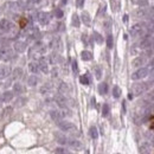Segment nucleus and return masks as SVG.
Returning a JSON list of instances; mask_svg holds the SVG:
<instances>
[{
    "label": "nucleus",
    "instance_id": "9d476101",
    "mask_svg": "<svg viewBox=\"0 0 154 154\" xmlns=\"http://www.w3.org/2000/svg\"><path fill=\"white\" fill-rule=\"evenodd\" d=\"M55 101H56V103H57L61 108H67V102H68V100L65 99V96H64L63 94L56 95V96H55Z\"/></svg>",
    "mask_w": 154,
    "mask_h": 154
},
{
    "label": "nucleus",
    "instance_id": "7c9ffc66",
    "mask_svg": "<svg viewBox=\"0 0 154 154\" xmlns=\"http://www.w3.org/2000/svg\"><path fill=\"white\" fill-rule=\"evenodd\" d=\"M52 89V87H51V84L50 83H46V84H44L42 88H40V93L42 94H46V93H49Z\"/></svg>",
    "mask_w": 154,
    "mask_h": 154
},
{
    "label": "nucleus",
    "instance_id": "1a4fd4ad",
    "mask_svg": "<svg viewBox=\"0 0 154 154\" xmlns=\"http://www.w3.org/2000/svg\"><path fill=\"white\" fill-rule=\"evenodd\" d=\"M26 47H27V43L26 42H21V40H17V42H14V44H13L14 51L18 52V53L25 52Z\"/></svg>",
    "mask_w": 154,
    "mask_h": 154
},
{
    "label": "nucleus",
    "instance_id": "c85d7f7f",
    "mask_svg": "<svg viewBox=\"0 0 154 154\" xmlns=\"http://www.w3.org/2000/svg\"><path fill=\"white\" fill-rule=\"evenodd\" d=\"M58 90H59V94H67L69 91V87L67 85V83L62 82L59 84V87H58Z\"/></svg>",
    "mask_w": 154,
    "mask_h": 154
},
{
    "label": "nucleus",
    "instance_id": "2eb2a0df",
    "mask_svg": "<svg viewBox=\"0 0 154 154\" xmlns=\"http://www.w3.org/2000/svg\"><path fill=\"white\" fill-rule=\"evenodd\" d=\"M11 75V69L6 65H0V79H4Z\"/></svg>",
    "mask_w": 154,
    "mask_h": 154
},
{
    "label": "nucleus",
    "instance_id": "de8ad7c7",
    "mask_svg": "<svg viewBox=\"0 0 154 154\" xmlns=\"http://www.w3.org/2000/svg\"><path fill=\"white\" fill-rule=\"evenodd\" d=\"M87 39H88V36H87V35H83V36H82V40H83V43H84L85 45H88V40H87Z\"/></svg>",
    "mask_w": 154,
    "mask_h": 154
},
{
    "label": "nucleus",
    "instance_id": "6ab92c4d",
    "mask_svg": "<svg viewBox=\"0 0 154 154\" xmlns=\"http://www.w3.org/2000/svg\"><path fill=\"white\" fill-rule=\"evenodd\" d=\"M38 82H39V78L33 74V75H31L29 78H27V84L30 85V87H36L37 84H38Z\"/></svg>",
    "mask_w": 154,
    "mask_h": 154
},
{
    "label": "nucleus",
    "instance_id": "20e7f679",
    "mask_svg": "<svg viewBox=\"0 0 154 154\" xmlns=\"http://www.w3.org/2000/svg\"><path fill=\"white\" fill-rule=\"evenodd\" d=\"M57 126L59 127V129L62 132H69V133H74V132H78L77 131V127L74 125L69 122V121H59V122L57 123Z\"/></svg>",
    "mask_w": 154,
    "mask_h": 154
},
{
    "label": "nucleus",
    "instance_id": "f257e3e1",
    "mask_svg": "<svg viewBox=\"0 0 154 154\" xmlns=\"http://www.w3.org/2000/svg\"><path fill=\"white\" fill-rule=\"evenodd\" d=\"M147 32V29H146L145 23H139V24H134V25L129 29V35L133 38H136L139 36H142L143 33Z\"/></svg>",
    "mask_w": 154,
    "mask_h": 154
},
{
    "label": "nucleus",
    "instance_id": "3c124183",
    "mask_svg": "<svg viewBox=\"0 0 154 154\" xmlns=\"http://www.w3.org/2000/svg\"><path fill=\"white\" fill-rule=\"evenodd\" d=\"M65 4H67V0H61V5H62V6H64Z\"/></svg>",
    "mask_w": 154,
    "mask_h": 154
},
{
    "label": "nucleus",
    "instance_id": "58836bf2",
    "mask_svg": "<svg viewBox=\"0 0 154 154\" xmlns=\"http://www.w3.org/2000/svg\"><path fill=\"white\" fill-rule=\"evenodd\" d=\"M113 44H114L113 36L111 35H108V37H107V46H108V49H111L113 47Z\"/></svg>",
    "mask_w": 154,
    "mask_h": 154
},
{
    "label": "nucleus",
    "instance_id": "6e6552de",
    "mask_svg": "<svg viewBox=\"0 0 154 154\" xmlns=\"http://www.w3.org/2000/svg\"><path fill=\"white\" fill-rule=\"evenodd\" d=\"M55 139H56V141H57L59 145L67 146V145H68L69 137H68L65 134H63L62 132H55Z\"/></svg>",
    "mask_w": 154,
    "mask_h": 154
},
{
    "label": "nucleus",
    "instance_id": "cd10ccee",
    "mask_svg": "<svg viewBox=\"0 0 154 154\" xmlns=\"http://www.w3.org/2000/svg\"><path fill=\"white\" fill-rule=\"evenodd\" d=\"M89 134H90V136L93 137V139H97V137H99V132H97V128L95 126L90 127V129H89Z\"/></svg>",
    "mask_w": 154,
    "mask_h": 154
},
{
    "label": "nucleus",
    "instance_id": "4be33fe9",
    "mask_svg": "<svg viewBox=\"0 0 154 154\" xmlns=\"http://www.w3.org/2000/svg\"><path fill=\"white\" fill-rule=\"evenodd\" d=\"M29 70L32 72V74H38V72H39L38 63H36V62H31V63L29 64Z\"/></svg>",
    "mask_w": 154,
    "mask_h": 154
},
{
    "label": "nucleus",
    "instance_id": "412c9836",
    "mask_svg": "<svg viewBox=\"0 0 154 154\" xmlns=\"http://www.w3.org/2000/svg\"><path fill=\"white\" fill-rule=\"evenodd\" d=\"M23 74H24V71H23L21 68H15V69L13 70V72H12L13 79H19V78H21Z\"/></svg>",
    "mask_w": 154,
    "mask_h": 154
},
{
    "label": "nucleus",
    "instance_id": "dca6fc26",
    "mask_svg": "<svg viewBox=\"0 0 154 154\" xmlns=\"http://www.w3.org/2000/svg\"><path fill=\"white\" fill-rule=\"evenodd\" d=\"M50 116H51V119L55 121L56 123H58L59 121H62V120H63V115H62V113H61V111H58V110H51V111H50Z\"/></svg>",
    "mask_w": 154,
    "mask_h": 154
},
{
    "label": "nucleus",
    "instance_id": "c9c22d12",
    "mask_svg": "<svg viewBox=\"0 0 154 154\" xmlns=\"http://www.w3.org/2000/svg\"><path fill=\"white\" fill-rule=\"evenodd\" d=\"M53 14H55V17H56V18L61 19V18H63V15H64V12H63L61 9H55V11H53Z\"/></svg>",
    "mask_w": 154,
    "mask_h": 154
},
{
    "label": "nucleus",
    "instance_id": "a18cd8bd",
    "mask_svg": "<svg viewBox=\"0 0 154 154\" xmlns=\"http://www.w3.org/2000/svg\"><path fill=\"white\" fill-rule=\"evenodd\" d=\"M51 74H52V77H57V76H58V70H57V68H53L52 71H51Z\"/></svg>",
    "mask_w": 154,
    "mask_h": 154
},
{
    "label": "nucleus",
    "instance_id": "a211bd4d",
    "mask_svg": "<svg viewBox=\"0 0 154 154\" xmlns=\"http://www.w3.org/2000/svg\"><path fill=\"white\" fill-rule=\"evenodd\" d=\"M50 46L53 49V50H56V51L61 50V49H62V43H61V39H59V38H56V39H53L52 42L50 43Z\"/></svg>",
    "mask_w": 154,
    "mask_h": 154
},
{
    "label": "nucleus",
    "instance_id": "49530a36",
    "mask_svg": "<svg viewBox=\"0 0 154 154\" xmlns=\"http://www.w3.org/2000/svg\"><path fill=\"white\" fill-rule=\"evenodd\" d=\"M17 103H18V104H15V106H17V107H20V106H23V104L25 103V99H19Z\"/></svg>",
    "mask_w": 154,
    "mask_h": 154
},
{
    "label": "nucleus",
    "instance_id": "c756f323",
    "mask_svg": "<svg viewBox=\"0 0 154 154\" xmlns=\"http://www.w3.org/2000/svg\"><path fill=\"white\" fill-rule=\"evenodd\" d=\"M132 3L135 4V5H139L141 7L148 6V0H132Z\"/></svg>",
    "mask_w": 154,
    "mask_h": 154
},
{
    "label": "nucleus",
    "instance_id": "0eeeda50",
    "mask_svg": "<svg viewBox=\"0 0 154 154\" xmlns=\"http://www.w3.org/2000/svg\"><path fill=\"white\" fill-rule=\"evenodd\" d=\"M69 147L71 149H74V151H82L83 149V145L81 141L76 140V139H71V137H69V140H68V145Z\"/></svg>",
    "mask_w": 154,
    "mask_h": 154
},
{
    "label": "nucleus",
    "instance_id": "2f4dec72",
    "mask_svg": "<svg viewBox=\"0 0 154 154\" xmlns=\"http://www.w3.org/2000/svg\"><path fill=\"white\" fill-rule=\"evenodd\" d=\"M79 82H81V84L88 85L89 83H90V81H89V76L88 75H82L79 77Z\"/></svg>",
    "mask_w": 154,
    "mask_h": 154
},
{
    "label": "nucleus",
    "instance_id": "393cba45",
    "mask_svg": "<svg viewBox=\"0 0 154 154\" xmlns=\"http://www.w3.org/2000/svg\"><path fill=\"white\" fill-rule=\"evenodd\" d=\"M71 24H72V26L79 27V25H81V20H79L78 14L74 13V15H72V18H71Z\"/></svg>",
    "mask_w": 154,
    "mask_h": 154
},
{
    "label": "nucleus",
    "instance_id": "ea45409f",
    "mask_svg": "<svg viewBox=\"0 0 154 154\" xmlns=\"http://www.w3.org/2000/svg\"><path fill=\"white\" fill-rule=\"evenodd\" d=\"M148 149H149V145L148 143H143L141 146V153L142 154H148Z\"/></svg>",
    "mask_w": 154,
    "mask_h": 154
},
{
    "label": "nucleus",
    "instance_id": "09e8293b",
    "mask_svg": "<svg viewBox=\"0 0 154 154\" xmlns=\"http://www.w3.org/2000/svg\"><path fill=\"white\" fill-rule=\"evenodd\" d=\"M58 30H59V31H63V30H64V25H63L62 23H58Z\"/></svg>",
    "mask_w": 154,
    "mask_h": 154
},
{
    "label": "nucleus",
    "instance_id": "a19ab883",
    "mask_svg": "<svg viewBox=\"0 0 154 154\" xmlns=\"http://www.w3.org/2000/svg\"><path fill=\"white\" fill-rule=\"evenodd\" d=\"M72 71H74V74H77L78 72V67H77V62L74 59L72 61Z\"/></svg>",
    "mask_w": 154,
    "mask_h": 154
},
{
    "label": "nucleus",
    "instance_id": "5701e85b",
    "mask_svg": "<svg viewBox=\"0 0 154 154\" xmlns=\"http://www.w3.org/2000/svg\"><path fill=\"white\" fill-rule=\"evenodd\" d=\"M153 101H154V90H152L147 96H146L142 102H143V104H151Z\"/></svg>",
    "mask_w": 154,
    "mask_h": 154
},
{
    "label": "nucleus",
    "instance_id": "4468645a",
    "mask_svg": "<svg viewBox=\"0 0 154 154\" xmlns=\"http://www.w3.org/2000/svg\"><path fill=\"white\" fill-rule=\"evenodd\" d=\"M146 59H147V57H145V56H139V57H136L133 63H132V67L134 68H140L141 65H143V64L146 63Z\"/></svg>",
    "mask_w": 154,
    "mask_h": 154
},
{
    "label": "nucleus",
    "instance_id": "8fccbe9b",
    "mask_svg": "<svg viewBox=\"0 0 154 154\" xmlns=\"http://www.w3.org/2000/svg\"><path fill=\"white\" fill-rule=\"evenodd\" d=\"M151 122H152L151 123V129H154V116L151 119Z\"/></svg>",
    "mask_w": 154,
    "mask_h": 154
},
{
    "label": "nucleus",
    "instance_id": "f704fd0d",
    "mask_svg": "<svg viewBox=\"0 0 154 154\" xmlns=\"http://www.w3.org/2000/svg\"><path fill=\"white\" fill-rule=\"evenodd\" d=\"M10 47H7V46H1L0 47V61H3L4 57H5V55L7 52V50H9Z\"/></svg>",
    "mask_w": 154,
    "mask_h": 154
},
{
    "label": "nucleus",
    "instance_id": "f3484780",
    "mask_svg": "<svg viewBox=\"0 0 154 154\" xmlns=\"http://www.w3.org/2000/svg\"><path fill=\"white\" fill-rule=\"evenodd\" d=\"M81 20L83 21L84 25L89 26L90 25V23H91V18H90V15H89L88 12H83L82 14H81Z\"/></svg>",
    "mask_w": 154,
    "mask_h": 154
},
{
    "label": "nucleus",
    "instance_id": "72a5a7b5",
    "mask_svg": "<svg viewBox=\"0 0 154 154\" xmlns=\"http://www.w3.org/2000/svg\"><path fill=\"white\" fill-rule=\"evenodd\" d=\"M109 110H110V109H109V106H108L107 103H104V104H103V107H102V116H104V117L108 116Z\"/></svg>",
    "mask_w": 154,
    "mask_h": 154
},
{
    "label": "nucleus",
    "instance_id": "4c0bfd02",
    "mask_svg": "<svg viewBox=\"0 0 154 154\" xmlns=\"http://www.w3.org/2000/svg\"><path fill=\"white\" fill-rule=\"evenodd\" d=\"M95 76H96V78L97 79H101V77H102V70H101V68L100 67H95Z\"/></svg>",
    "mask_w": 154,
    "mask_h": 154
},
{
    "label": "nucleus",
    "instance_id": "ddd939ff",
    "mask_svg": "<svg viewBox=\"0 0 154 154\" xmlns=\"http://www.w3.org/2000/svg\"><path fill=\"white\" fill-rule=\"evenodd\" d=\"M0 100H1V102L4 103H9L13 100V91H10V90H6L3 93L1 97H0Z\"/></svg>",
    "mask_w": 154,
    "mask_h": 154
},
{
    "label": "nucleus",
    "instance_id": "37998d69",
    "mask_svg": "<svg viewBox=\"0 0 154 154\" xmlns=\"http://www.w3.org/2000/svg\"><path fill=\"white\" fill-rule=\"evenodd\" d=\"M148 70H149V72H152L153 70H154V56H153V58L151 59V62H149V64H148Z\"/></svg>",
    "mask_w": 154,
    "mask_h": 154
},
{
    "label": "nucleus",
    "instance_id": "4d7b16f0",
    "mask_svg": "<svg viewBox=\"0 0 154 154\" xmlns=\"http://www.w3.org/2000/svg\"><path fill=\"white\" fill-rule=\"evenodd\" d=\"M0 104H1V100H0Z\"/></svg>",
    "mask_w": 154,
    "mask_h": 154
},
{
    "label": "nucleus",
    "instance_id": "39448f33",
    "mask_svg": "<svg viewBox=\"0 0 154 154\" xmlns=\"http://www.w3.org/2000/svg\"><path fill=\"white\" fill-rule=\"evenodd\" d=\"M149 74H151V72H149L147 67H146V68H139L136 71H134L132 74V79L133 81H139V79H142L145 77H147Z\"/></svg>",
    "mask_w": 154,
    "mask_h": 154
},
{
    "label": "nucleus",
    "instance_id": "9b49d317",
    "mask_svg": "<svg viewBox=\"0 0 154 154\" xmlns=\"http://www.w3.org/2000/svg\"><path fill=\"white\" fill-rule=\"evenodd\" d=\"M38 67H39V71H42L43 74H47L49 72V65L44 57H40L38 59Z\"/></svg>",
    "mask_w": 154,
    "mask_h": 154
},
{
    "label": "nucleus",
    "instance_id": "79ce46f5",
    "mask_svg": "<svg viewBox=\"0 0 154 154\" xmlns=\"http://www.w3.org/2000/svg\"><path fill=\"white\" fill-rule=\"evenodd\" d=\"M147 83H148L149 87L154 84V72H153V71L151 72V76H149V78H148V82H147Z\"/></svg>",
    "mask_w": 154,
    "mask_h": 154
},
{
    "label": "nucleus",
    "instance_id": "a878e982",
    "mask_svg": "<svg viewBox=\"0 0 154 154\" xmlns=\"http://www.w3.org/2000/svg\"><path fill=\"white\" fill-rule=\"evenodd\" d=\"M81 57H82L83 61H91L93 59V53L90 51H82V53H81Z\"/></svg>",
    "mask_w": 154,
    "mask_h": 154
},
{
    "label": "nucleus",
    "instance_id": "5fc2aeb1",
    "mask_svg": "<svg viewBox=\"0 0 154 154\" xmlns=\"http://www.w3.org/2000/svg\"><path fill=\"white\" fill-rule=\"evenodd\" d=\"M151 33H154V26L152 27V30H151Z\"/></svg>",
    "mask_w": 154,
    "mask_h": 154
},
{
    "label": "nucleus",
    "instance_id": "bb28decb",
    "mask_svg": "<svg viewBox=\"0 0 154 154\" xmlns=\"http://www.w3.org/2000/svg\"><path fill=\"white\" fill-rule=\"evenodd\" d=\"M93 39L95 40L97 44H102V43H103V37L99 33V32H96V31L93 33Z\"/></svg>",
    "mask_w": 154,
    "mask_h": 154
},
{
    "label": "nucleus",
    "instance_id": "aec40b11",
    "mask_svg": "<svg viewBox=\"0 0 154 154\" xmlns=\"http://www.w3.org/2000/svg\"><path fill=\"white\" fill-rule=\"evenodd\" d=\"M24 91H25V88H24L20 83H14V84H13V94L20 95V94H23Z\"/></svg>",
    "mask_w": 154,
    "mask_h": 154
},
{
    "label": "nucleus",
    "instance_id": "6e6d98bb",
    "mask_svg": "<svg viewBox=\"0 0 154 154\" xmlns=\"http://www.w3.org/2000/svg\"><path fill=\"white\" fill-rule=\"evenodd\" d=\"M153 146H154V137H153Z\"/></svg>",
    "mask_w": 154,
    "mask_h": 154
},
{
    "label": "nucleus",
    "instance_id": "13d9d810",
    "mask_svg": "<svg viewBox=\"0 0 154 154\" xmlns=\"http://www.w3.org/2000/svg\"><path fill=\"white\" fill-rule=\"evenodd\" d=\"M0 85H1V83H0Z\"/></svg>",
    "mask_w": 154,
    "mask_h": 154
},
{
    "label": "nucleus",
    "instance_id": "423d86ee",
    "mask_svg": "<svg viewBox=\"0 0 154 154\" xmlns=\"http://www.w3.org/2000/svg\"><path fill=\"white\" fill-rule=\"evenodd\" d=\"M37 20L39 21V24H42V25H47L51 20V15L49 12H40V13H38Z\"/></svg>",
    "mask_w": 154,
    "mask_h": 154
},
{
    "label": "nucleus",
    "instance_id": "473e14b6",
    "mask_svg": "<svg viewBox=\"0 0 154 154\" xmlns=\"http://www.w3.org/2000/svg\"><path fill=\"white\" fill-rule=\"evenodd\" d=\"M113 96H114L115 99H119V97L121 96V89L117 85H115L114 88H113Z\"/></svg>",
    "mask_w": 154,
    "mask_h": 154
},
{
    "label": "nucleus",
    "instance_id": "f03ea898",
    "mask_svg": "<svg viewBox=\"0 0 154 154\" xmlns=\"http://www.w3.org/2000/svg\"><path fill=\"white\" fill-rule=\"evenodd\" d=\"M14 29V24L9 19H1L0 20V36H5Z\"/></svg>",
    "mask_w": 154,
    "mask_h": 154
},
{
    "label": "nucleus",
    "instance_id": "603ef678",
    "mask_svg": "<svg viewBox=\"0 0 154 154\" xmlns=\"http://www.w3.org/2000/svg\"><path fill=\"white\" fill-rule=\"evenodd\" d=\"M128 97H129V100H132V99H133V94H129Z\"/></svg>",
    "mask_w": 154,
    "mask_h": 154
},
{
    "label": "nucleus",
    "instance_id": "c03bdc74",
    "mask_svg": "<svg viewBox=\"0 0 154 154\" xmlns=\"http://www.w3.org/2000/svg\"><path fill=\"white\" fill-rule=\"evenodd\" d=\"M84 1L85 0H76V6L77 7H82L84 5Z\"/></svg>",
    "mask_w": 154,
    "mask_h": 154
},
{
    "label": "nucleus",
    "instance_id": "7ed1b4c3",
    "mask_svg": "<svg viewBox=\"0 0 154 154\" xmlns=\"http://www.w3.org/2000/svg\"><path fill=\"white\" fill-rule=\"evenodd\" d=\"M149 89V85L147 82H139V83H135L132 88V90H133V94L136 95V96H140L141 94L146 93Z\"/></svg>",
    "mask_w": 154,
    "mask_h": 154
},
{
    "label": "nucleus",
    "instance_id": "e433bc0d",
    "mask_svg": "<svg viewBox=\"0 0 154 154\" xmlns=\"http://www.w3.org/2000/svg\"><path fill=\"white\" fill-rule=\"evenodd\" d=\"M55 154H71L69 151H67L65 148H63V147H58V148H56L55 149Z\"/></svg>",
    "mask_w": 154,
    "mask_h": 154
},
{
    "label": "nucleus",
    "instance_id": "b1692460",
    "mask_svg": "<svg viewBox=\"0 0 154 154\" xmlns=\"http://www.w3.org/2000/svg\"><path fill=\"white\" fill-rule=\"evenodd\" d=\"M99 93H100L101 95H106V94L108 93V84L104 83V82L100 83V84H99Z\"/></svg>",
    "mask_w": 154,
    "mask_h": 154
},
{
    "label": "nucleus",
    "instance_id": "864d4df0",
    "mask_svg": "<svg viewBox=\"0 0 154 154\" xmlns=\"http://www.w3.org/2000/svg\"><path fill=\"white\" fill-rule=\"evenodd\" d=\"M123 20H125V21H127V20H128V17H127V15H125V18H123Z\"/></svg>",
    "mask_w": 154,
    "mask_h": 154
},
{
    "label": "nucleus",
    "instance_id": "f8f14e48",
    "mask_svg": "<svg viewBox=\"0 0 154 154\" xmlns=\"http://www.w3.org/2000/svg\"><path fill=\"white\" fill-rule=\"evenodd\" d=\"M62 61H63V58L57 52H52V53H50V56H49V62H50L51 64H53V65L57 63H62Z\"/></svg>",
    "mask_w": 154,
    "mask_h": 154
}]
</instances>
